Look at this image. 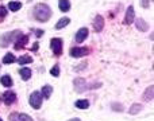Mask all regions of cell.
Returning <instances> with one entry per match:
<instances>
[{"instance_id":"obj_1","label":"cell","mask_w":154,"mask_h":121,"mask_svg":"<svg viewBox=\"0 0 154 121\" xmlns=\"http://www.w3.org/2000/svg\"><path fill=\"white\" fill-rule=\"evenodd\" d=\"M32 13L38 22H48L51 16V10L48 4H37Z\"/></svg>"},{"instance_id":"obj_2","label":"cell","mask_w":154,"mask_h":121,"mask_svg":"<svg viewBox=\"0 0 154 121\" xmlns=\"http://www.w3.org/2000/svg\"><path fill=\"white\" fill-rule=\"evenodd\" d=\"M19 35H22V34H20V31H18V30H16V31H11V32L4 34L2 37V39H0V46H2V47H7V46L10 45L14 39H16Z\"/></svg>"},{"instance_id":"obj_3","label":"cell","mask_w":154,"mask_h":121,"mask_svg":"<svg viewBox=\"0 0 154 121\" xmlns=\"http://www.w3.org/2000/svg\"><path fill=\"white\" fill-rule=\"evenodd\" d=\"M30 105L34 109H39L42 106V94L39 92H34L30 96Z\"/></svg>"},{"instance_id":"obj_4","label":"cell","mask_w":154,"mask_h":121,"mask_svg":"<svg viewBox=\"0 0 154 121\" xmlns=\"http://www.w3.org/2000/svg\"><path fill=\"white\" fill-rule=\"evenodd\" d=\"M50 46L56 55H60V54L62 53V39H60V38H53L50 42Z\"/></svg>"},{"instance_id":"obj_5","label":"cell","mask_w":154,"mask_h":121,"mask_svg":"<svg viewBox=\"0 0 154 121\" xmlns=\"http://www.w3.org/2000/svg\"><path fill=\"white\" fill-rule=\"evenodd\" d=\"M89 53L87 47H73L70 49V55L75 57V58H80V57H84Z\"/></svg>"},{"instance_id":"obj_6","label":"cell","mask_w":154,"mask_h":121,"mask_svg":"<svg viewBox=\"0 0 154 121\" xmlns=\"http://www.w3.org/2000/svg\"><path fill=\"white\" fill-rule=\"evenodd\" d=\"M8 120L10 121H32L31 117L23 113H11Z\"/></svg>"},{"instance_id":"obj_7","label":"cell","mask_w":154,"mask_h":121,"mask_svg":"<svg viewBox=\"0 0 154 121\" xmlns=\"http://www.w3.org/2000/svg\"><path fill=\"white\" fill-rule=\"evenodd\" d=\"M2 100L4 101L7 105H11V104H14L16 101V94L14 92H5L4 94L2 96Z\"/></svg>"},{"instance_id":"obj_8","label":"cell","mask_w":154,"mask_h":121,"mask_svg":"<svg viewBox=\"0 0 154 121\" xmlns=\"http://www.w3.org/2000/svg\"><path fill=\"white\" fill-rule=\"evenodd\" d=\"M27 42H29V37H27V35H19V37L16 38L15 49L16 50H20V49H23L24 46L27 45Z\"/></svg>"},{"instance_id":"obj_9","label":"cell","mask_w":154,"mask_h":121,"mask_svg":"<svg viewBox=\"0 0 154 121\" xmlns=\"http://www.w3.org/2000/svg\"><path fill=\"white\" fill-rule=\"evenodd\" d=\"M75 89H76L79 93H81V92H84L85 89H88L85 79H82V78H76V79H75Z\"/></svg>"},{"instance_id":"obj_10","label":"cell","mask_w":154,"mask_h":121,"mask_svg":"<svg viewBox=\"0 0 154 121\" xmlns=\"http://www.w3.org/2000/svg\"><path fill=\"white\" fill-rule=\"evenodd\" d=\"M93 26H95V31L100 32L101 30L104 28V18L100 15H97L95 18V22H93Z\"/></svg>"},{"instance_id":"obj_11","label":"cell","mask_w":154,"mask_h":121,"mask_svg":"<svg viewBox=\"0 0 154 121\" xmlns=\"http://www.w3.org/2000/svg\"><path fill=\"white\" fill-rule=\"evenodd\" d=\"M87 37H88V28H80L76 34V42L77 43L84 42Z\"/></svg>"},{"instance_id":"obj_12","label":"cell","mask_w":154,"mask_h":121,"mask_svg":"<svg viewBox=\"0 0 154 121\" xmlns=\"http://www.w3.org/2000/svg\"><path fill=\"white\" fill-rule=\"evenodd\" d=\"M134 18H135V15H134V8L130 5V7L127 8V11H126L125 24H131L133 23V20H134Z\"/></svg>"},{"instance_id":"obj_13","label":"cell","mask_w":154,"mask_h":121,"mask_svg":"<svg viewBox=\"0 0 154 121\" xmlns=\"http://www.w3.org/2000/svg\"><path fill=\"white\" fill-rule=\"evenodd\" d=\"M58 7L62 12H68L70 10V1L69 0H60L58 1Z\"/></svg>"},{"instance_id":"obj_14","label":"cell","mask_w":154,"mask_h":121,"mask_svg":"<svg viewBox=\"0 0 154 121\" xmlns=\"http://www.w3.org/2000/svg\"><path fill=\"white\" fill-rule=\"evenodd\" d=\"M69 23H70L69 18H62V19H60L58 23L56 24V30H61V28H64V27H66Z\"/></svg>"},{"instance_id":"obj_15","label":"cell","mask_w":154,"mask_h":121,"mask_svg":"<svg viewBox=\"0 0 154 121\" xmlns=\"http://www.w3.org/2000/svg\"><path fill=\"white\" fill-rule=\"evenodd\" d=\"M137 27H138L141 31H146V30L149 28L147 23H146V22H145L142 18H138V19H137Z\"/></svg>"},{"instance_id":"obj_16","label":"cell","mask_w":154,"mask_h":121,"mask_svg":"<svg viewBox=\"0 0 154 121\" xmlns=\"http://www.w3.org/2000/svg\"><path fill=\"white\" fill-rule=\"evenodd\" d=\"M0 82H2V85L3 86H5V87L12 86V79H11L10 75H3L2 79H0Z\"/></svg>"},{"instance_id":"obj_17","label":"cell","mask_w":154,"mask_h":121,"mask_svg":"<svg viewBox=\"0 0 154 121\" xmlns=\"http://www.w3.org/2000/svg\"><path fill=\"white\" fill-rule=\"evenodd\" d=\"M76 108L79 109H88V106H89V102H88L87 100H77L75 102Z\"/></svg>"},{"instance_id":"obj_18","label":"cell","mask_w":154,"mask_h":121,"mask_svg":"<svg viewBox=\"0 0 154 121\" xmlns=\"http://www.w3.org/2000/svg\"><path fill=\"white\" fill-rule=\"evenodd\" d=\"M51 93H53V87H51V86L46 85V86L42 87V96H43L45 98H50Z\"/></svg>"},{"instance_id":"obj_19","label":"cell","mask_w":154,"mask_h":121,"mask_svg":"<svg viewBox=\"0 0 154 121\" xmlns=\"http://www.w3.org/2000/svg\"><path fill=\"white\" fill-rule=\"evenodd\" d=\"M20 77L24 79V81H27V79L31 77V70H30V69H27V67L20 69Z\"/></svg>"},{"instance_id":"obj_20","label":"cell","mask_w":154,"mask_h":121,"mask_svg":"<svg viewBox=\"0 0 154 121\" xmlns=\"http://www.w3.org/2000/svg\"><path fill=\"white\" fill-rule=\"evenodd\" d=\"M31 62H32V58L30 55H22L20 58L18 59L19 65H27V63H31Z\"/></svg>"},{"instance_id":"obj_21","label":"cell","mask_w":154,"mask_h":121,"mask_svg":"<svg viewBox=\"0 0 154 121\" xmlns=\"http://www.w3.org/2000/svg\"><path fill=\"white\" fill-rule=\"evenodd\" d=\"M8 8H10L11 11H19L22 8V4L19 1H10V4H8Z\"/></svg>"},{"instance_id":"obj_22","label":"cell","mask_w":154,"mask_h":121,"mask_svg":"<svg viewBox=\"0 0 154 121\" xmlns=\"http://www.w3.org/2000/svg\"><path fill=\"white\" fill-rule=\"evenodd\" d=\"M14 62H15V55L14 54H7L3 58V63H5V65H10V63H14Z\"/></svg>"},{"instance_id":"obj_23","label":"cell","mask_w":154,"mask_h":121,"mask_svg":"<svg viewBox=\"0 0 154 121\" xmlns=\"http://www.w3.org/2000/svg\"><path fill=\"white\" fill-rule=\"evenodd\" d=\"M153 89H154L153 85L146 89V94H145V100L146 101H152L153 100Z\"/></svg>"},{"instance_id":"obj_24","label":"cell","mask_w":154,"mask_h":121,"mask_svg":"<svg viewBox=\"0 0 154 121\" xmlns=\"http://www.w3.org/2000/svg\"><path fill=\"white\" fill-rule=\"evenodd\" d=\"M141 109H142V106L139 105V104H134V105L130 108V111H128V112H130V114H135L137 112H139Z\"/></svg>"},{"instance_id":"obj_25","label":"cell","mask_w":154,"mask_h":121,"mask_svg":"<svg viewBox=\"0 0 154 121\" xmlns=\"http://www.w3.org/2000/svg\"><path fill=\"white\" fill-rule=\"evenodd\" d=\"M50 74H51V75H54V77H58L60 75V67H58V65H56L54 67H51Z\"/></svg>"},{"instance_id":"obj_26","label":"cell","mask_w":154,"mask_h":121,"mask_svg":"<svg viewBox=\"0 0 154 121\" xmlns=\"http://www.w3.org/2000/svg\"><path fill=\"white\" fill-rule=\"evenodd\" d=\"M5 15H7V10H5L3 5H0V22H3V19L5 18Z\"/></svg>"},{"instance_id":"obj_27","label":"cell","mask_w":154,"mask_h":121,"mask_svg":"<svg viewBox=\"0 0 154 121\" xmlns=\"http://www.w3.org/2000/svg\"><path fill=\"white\" fill-rule=\"evenodd\" d=\"M142 7H143V8L149 7V0H142Z\"/></svg>"},{"instance_id":"obj_28","label":"cell","mask_w":154,"mask_h":121,"mask_svg":"<svg viewBox=\"0 0 154 121\" xmlns=\"http://www.w3.org/2000/svg\"><path fill=\"white\" fill-rule=\"evenodd\" d=\"M112 108H114L115 109V111H123V106L122 105H112Z\"/></svg>"},{"instance_id":"obj_29","label":"cell","mask_w":154,"mask_h":121,"mask_svg":"<svg viewBox=\"0 0 154 121\" xmlns=\"http://www.w3.org/2000/svg\"><path fill=\"white\" fill-rule=\"evenodd\" d=\"M38 46H39L38 43H34V45H32V51H37L38 50Z\"/></svg>"},{"instance_id":"obj_30","label":"cell","mask_w":154,"mask_h":121,"mask_svg":"<svg viewBox=\"0 0 154 121\" xmlns=\"http://www.w3.org/2000/svg\"><path fill=\"white\" fill-rule=\"evenodd\" d=\"M41 35H43V31H37V37H41Z\"/></svg>"},{"instance_id":"obj_31","label":"cell","mask_w":154,"mask_h":121,"mask_svg":"<svg viewBox=\"0 0 154 121\" xmlns=\"http://www.w3.org/2000/svg\"><path fill=\"white\" fill-rule=\"evenodd\" d=\"M69 121H80V119H72V120H69Z\"/></svg>"},{"instance_id":"obj_32","label":"cell","mask_w":154,"mask_h":121,"mask_svg":"<svg viewBox=\"0 0 154 121\" xmlns=\"http://www.w3.org/2000/svg\"><path fill=\"white\" fill-rule=\"evenodd\" d=\"M0 121H3V120H2V119H0Z\"/></svg>"}]
</instances>
